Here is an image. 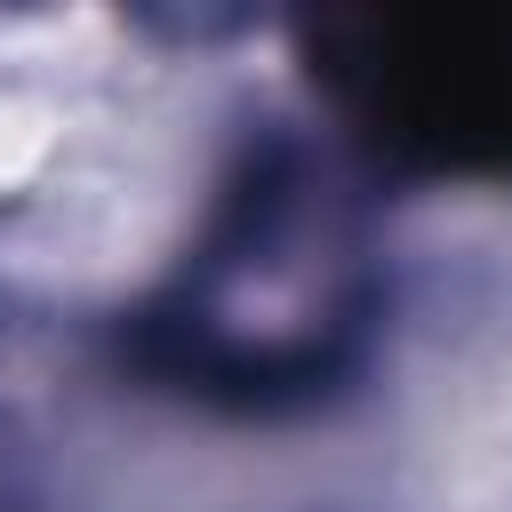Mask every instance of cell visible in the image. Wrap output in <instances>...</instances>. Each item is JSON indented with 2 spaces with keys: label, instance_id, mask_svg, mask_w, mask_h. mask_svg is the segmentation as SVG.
<instances>
[{
  "label": "cell",
  "instance_id": "6da1fadb",
  "mask_svg": "<svg viewBox=\"0 0 512 512\" xmlns=\"http://www.w3.org/2000/svg\"><path fill=\"white\" fill-rule=\"evenodd\" d=\"M376 256L344 184L264 144L216 200L200 248L136 328V360L200 400H312L368 344Z\"/></svg>",
  "mask_w": 512,
  "mask_h": 512
},
{
  "label": "cell",
  "instance_id": "7a4b0ae2",
  "mask_svg": "<svg viewBox=\"0 0 512 512\" xmlns=\"http://www.w3.org/2000/svg\"><path fill=\"white\" fill-rule=\"evenodd\" d=\"M352 144L416 176H512V8H392L312 40Z\"/></svg>",
  "mask_w": 512,
  "mask_h": 512
}]
</instances>
